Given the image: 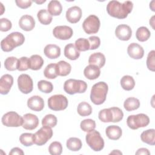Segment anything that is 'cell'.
<instances>
[{"instance_id":"1","label":"cell","mask_w":155,"mask_h":155,"mask_svg":"<svg viewBox=\"0 0 155 155\" xmlns=\"http://www.w3.org/2000/svg\"><path fill=\"white\" fill-rule=\"evenodd\" d=\"M133 8L131 1H127L121 3L117 1H111L107 5L108 15L117 19H125L130 13Z\"/></svg>"},{"instance_id":"2","label":"cell","mask_w":155,"mask_h":155,"mask_svg":"<svg viewBox=\"0 0 155 155\" xmlns=\"http://www.w3.org/2000/svg\"><path fill=\"white\" fill-rule=\"evenodd\" d=\"M25 37L20 32H12L8 35L1 42V48L5 52L12 51L15 48L24 44Z\"/></svg>"},{"instance_id":"3","label":"cell","mask_w":155,"mask_h":155,"mask_svg":"<svg viewBox=\"0 0 155 155\" xmlns=\"http://www.w3.org/2000/svg\"><path fill=\"white\" fill-rule=\"evenodd\" d=\"M108 87L107 83L101 81L94 84L91 90L90 99L95 105L103 104L107 97Z\"/></svg>"},{"instance_id":"4","label":"cell","mask_w":155,"mask_h":155,"mask_svg":"<svg viewBox=\"0 0 155 155\" xmlns=\"http://www.w3.org/2000/svg\"><path fill=\"white\" fill-rule=\"evenodd\" d=\"M87 88V84L82 80L70 79L64 84V90L69 94L83 93L86 91Z\"/></svg>"},{"instance_id":"5","label":"cell","mask_w":155,"mask_h":155,"mask_svg":"<svg viewBox=\"0 0 155 155\" xmlns=\"http://www.w3.org/2000/svg\"><path fill=\"white\" fill-rule=\"evenodd\" d=\"M85 140L87 145L94 151H100L104 147V140L96 130H92L87 134Z\"/></svg>"},{"instance_id":"6","label":"cell","mask_w":155,"mask_h":155,"mask_svg":"<svg viewBox=\"0 0 155 155\" xmlns=\"http://www.w3.org/2000/svg\"><path fill=\"white\" fill-rule=\"evenodd\" d=\"M150 123L148 116L143 113L136 115H130L127 119L128 127L132 130H137L141 127H147Z\"/></svg>"},{"instance_id":"7","label":"cell","mask_w":155,"mask_h":155,"mask_svg":"<svg viewBox=\"0 0 155 155\" xmlns=\"http://www.w3.org/2000/svg\"><path fill=\"white\" fill-rule=\"evenodd\" d=\"M68 102L67 98L62 94H55L48 99V106L53 111H61L67 108Z\"/></svg>"},{"instance_id":"8","label":"cell","mask_w":155,"mask_h":155,"mask_svg":"<svg viewBox=\"0 0 155 155\" xmlns=\"http://www.w3.org/2000/svg\"><path fill=\"white\" fill-rule=\"evenodd\" d=\"M53 136V130L50 127L43 126L33 134L34 143L41 146L47 143Z\"/></svg>"},{"instance_id":"9","label":"cell","mask_w":155,"mask_h":155,"mask_svg":"<svg viewBox=\"0 0 155 155\" xmlns=\"http://www.w3.org/2000/svg\"><path fill=\"white\" fill-rule=\"evenodd\" d=\"M101 22L99 18L94 15H91L85 18L82 24L84 31L88 35L94 34L98 32Z\"/></svg>"},{"instance_id":"10","label":"cell","mask_w":155,"mask_h":155,"mask_svg":"<svg viewBox=\"0 0 155 155\" xmlns=\"http://www.w3.org/2000/svg\"><path fill=\"white\" fill-rule=\"evenodd\" d=\"M2 123L7 127H18L23 124V117L16 112L9 111L3 115L1 119Z\"/></svg>"},{"instance_id":"11","label":"cell","mask_w":155,"mask_h":155,"mask_svg":"<svg viewBox=\"0 0 155 155\" xmlns=\"http://www.w3.org/2000/svg\"><path fill=\"white\" fill-rule=\"evenodd\" d=\"M18 86L21 92L28 94L32 91L33 82L31 77L27 74H21L18 78Z\"/></svg>"},{"instance_id":"12","label":"cell","mask_w":155,"mask_h":155,"mask_svg":"<svg viewBox=\"0 0 155 155\" xmlns=\"http://www.w3.org/2000/svg\"><path fill=\"white\" fill-rule=\"evenodd\" d=\"M53 36L60 40H68L73 35V29L67 25H58L53 30Z\"/></svg>"},{"instance_id":"13","label":"cell","mask_w":155,"mask_h":155,"mask_svg":"<svg viewBox=\"0 0 155 155\" xmlns=\"http://www.w3.org/2000/svg\"><path fill=\"white\" fill-rule=\"evenodd\" d=\"M22 127L25 130H32L35 129L39 125L38 117L33 114L27 113L23 116Z\"/></svg>"},{"instance_id":"14","label":"cell","mask_w":155,"mask_h":155,"mask_svg":"<svg viewBox=\"0 0 155 155\" xmlns=\"http://www.w3.org/2000/svg\"><path fill=\"white\" fill-rule=\"evenodd\" d=\"M116 37L121 41H128L132 35V30L130 26L126 24H120L115 30Z\"/></svg>"},{"instance_id":"15","label":"cell","mask_w":155,"mask_h":155,"mask_svg":"<svg viewBox=\"0 0 155 155\" xmlns=\"http://www.w3.org/2000/svg\"><path fill=\"white\" fill-rule=\"evenodd\" d=\"M65 16L69 22L71 24L77 23L82 17V10L78 6L71 7L67 10Z\"/></svg>"},{"instance_id":"16","label":"cell","mask_w":155,"mask_h":155,"mask_svg":"<svg viewBox=\"0 0 155 155\" xmlns=\"http://www.w3.org/2000/svg\"><path fill=\"white\" fill-rule=\"evenodd\" d=\"M127 53L130 57L134 59H140L144 55L143 47L137 43H131L127 48Z\"/></svg>"},{"instance_id":"17","label":"cell","mask_w":155,"mask_h":155,"mask_svg":"<svg viewBox=\"0 0 155 155\" xmlns=\"http://www.w3.org/2000/svg\"><path fill=\"white\" fill-rule=\"evenodd\" d=\"M13 84V78L9 74L2 76L0 79V93L1 94H7L12 86Z\"/></svg>"},{"instance_id":"18","label":"cell","mask_w":155,"mask_h":155,"mask_svg":"<svg viewBox=\"0 0 155 155\" xmlns=\"http://www.w3.org/2000/svg\"><path fill=\"white\" fill-rule=\"evenodd\" d=\"M28 107L35 111H41L44 107V99L39 96H33L27 100Z\"/></svg>"},{"instance_id":"19","label":"cell","mask_w":155,"mask_h":155,"mask_svg":"<svg viewBox=\"0 0 155 155\" xmlns=\"http://www.w3.org/2000/svg\"><path fill=\"white\" fill-rule=\"evenodd\" d=\"M19 26L24 31H31L35 26V21L31 16L25 15L22 16L20 18L19 21Z\"/></svg>"},{"instance_id":"20","label":"cell","mask_w":155,"mask_h":155,"mask_svg":"<svg viewBox=\"0 0 155 155\" xmlns=\"http://www.w3.org/2000/svg\"><path fill=\"white\" fill-rule=\"evenodd\" d=\"M44 54L49 59H56L61 55V48L55 44H48L44 49Z\"/></svg>"},{"instance_id":"21","label":"cell","mask_w":155,"mask_h":155,"mask_svg":"<svg viewBox=\"0 0 155 155\" xmlns=\"http://www.w3.org/2000/svg\"><path fill=\"white\" fill-rule=\"evenodd\" d=\"M84 74L88 79L94 80L98 78L100 76L101 70L97 66L90 64L85 68L84 70Z\"/></svg>"},{"instance_id":"22","label":"cell","mask_w":155,"mask_h":155,"mask_svg":"<svg viewBox=\"0 0 155 155\" xmlns=\"http://www.w3.org/2000/svg\"><path fill=\"white\" fill-rule=\"evenodd\" d=\"M64 53L67 58L72 61L78 59L80 56L79 51L78 50L75 45L72 43L68 44L65 45Z\"/></svg>"},{"instance_id":"23","label":"cell","mask_w":155,"mask_h":155,"mask_svg":"<svg viewBox=\"0 0 155 155\" xmlns=\"http://www.w3.org/2000/svg\"><path fill=\"white\" fill-rule=\"evenodd\" d=\"M88 63L91 65H96L99 68H101L104 67L105 64V57L102 53H94L90 56L88 59Z\"/></svg>"},{"instance_id":"24","label":"cell","mask_w":155,"mask_h":155,"mask_svg":"<svg viewBox=\"0 0 155 155\" xmlns=\"http://www.w3.org/2000/svg\"><path fill=\"white\" fill-rule=\"evenodd\" d=\"M107 136L111 140H118L122 136V129L117 125H110L105 130Z\"/></svg>"},{"instance_id":"25","label":"cell","mask_w":155,"mask_h":155,"mask_svg":"<svg viewBox=\"0 0 155 155\" xmlns=\"http://www.w3.org/2000/svg\"><path fill=\"white\" fill-rule=\"evenodd\" d=\"M56 70L58 76H65L71 72V66L65 61H60L56 64Z\"/></svg>"},{"instance_id":"26","label":"cell","mask_w":155,"mask_h":155,"mask_svg":"<svg viewBox=\"0 0 155 155\" xmlns=\"http://www.w3.org/2000/svg\"><path fill=\"white\" fill-rule=\"evenodd\" d=\"M141 140L150 145L155 144V130L154 129H148L143 131L140 135Z\"/></svg>"},{"instance_id":"27","label":"cell","mask_w":155,"mask_h":155,"mask_svg":"<svg viewBox=\"0 0 155 155\" xmlns=\"http://www.w3.org/2000/svg\"><path fill=\"white\" fill-rule=\"evenodd\" d=\"M47 10L51 16H59L62 13V7L59 1L52 0L47 5Z\"/></svg>"},{"instance_id":"28","label":"cell","mask_w":155,"mask_h":155,"mask_svg":"<svg viewBox=\"0 0 155 155\" xmlns=\"http://www.w3.org/2000/svg\"><path fill=\"white\" fill-rule=\"evenodd\" d=\"M44 64L43 58L38 54H33L29 58V67L32 70H38Z\"/></svg>"},{"instance_id":"29","label":"cell","mask_w":155,"mask_h":155,"mask_svg":"<svg viewBox=\"0 0 155 155\" xmlns=\"http://www.w3.org/2000/svg\"><path fill=\"white\" fill-rule=\"evenodd\" d=\"M140 107V101L138 99L133 97L127 98L124 103V107L127 111L136 110Z\"/></svg>"},{"instance_id":"30","label":"cell","mask_w":155,"mask_h":155,"mask_svg":"<svg viewBox=\"0 0 155 155\" xmlns=\"http://www.w3.org/2000/svg\"><path fill=\"white\" fill-rule=\"evenodd\" d=\"M66 145L69 150L78 151L82 148V143L80 139L78 137H70L67 140Z\"/></svg>"},{"instance_id":"31","label":"cell","mask_w":155,"mask_h":155,"mask_svg":"<svg viewBox=\"0 0 155 155\" xmlns=\"http://www.w3.org/2000/svg\"><path fill=\"white\" fill-rule=\"evenodd\" d=\"M37 17L39 21L43 25L50 24L53 19L52 16L45 9L40 10L37 13Z\"/></svg>"},{"instance_id":"32","label":"cell","mask_w":155,"mask_h":155,"mask_svg":"<svg viewBox=\"0 0 155 155\" xmlns=\"http://www.w3.org/2000/svg\"><path fill=\"white\" fill-rule=\"evenodd\" d=\"M151 36V32L146 27H140L137 28L136 32V39L140 42H145L147 41Z\"/></svg>"},{"instance_id":"33","label":"cell","mask_w":155,"mask_h":155,"mask_svg":"<svg viewBox=\"0 0 155 155\" xmlns=\"http://www.w3.org/2000/svg\"><path fill=\"white\" fill-rule=\"evenodd\" d=\"M120 85L124 90L130 91L134 88L135 86V81L132 76L125 75L120 79Z\"/></svg>"},{"instance_id":"34","label":"cell","mask_w":155,"mask_h":155,"mask_svg":"<svg viewBox=\"0 0 155 155\" xmlns=\"http://www.w3.org/2000/svg\"><path fill=\"white\" fill-rule=\"evenodd\" d=\"M99 119L103 122H113V114L111 108H104L99 112Z\"/></svg>"},{"instance_id":"35","label":"cell","mask_w":155,"mask_h":155,"mask_svg":"<svg viewBox=\"0 0 155 155\" xmlns=\"http://www.w3.org/2000/svg\"><path fill=\"white\" fill-rule=\"evenodd\" d=\"M78 113L81 116H87L91 114L92 107L86 102H82L79 104L77 108Z\"/></svg>"},{"instance_id":"36","label":"cell","mask_w":155,"mask_h":155,"mask_svg":"<svg viewBox=\"0 0 155 155\" xmlns=\"http://www.w3.org/2000/svg\"><path fill=\"white\" fill-rule=\"evenodd\" d=\"M44 74L48 79H55L58 76L56 70V64L51 63L47 65L44 70Z\"/></svg>"},{"instance_id":"37","label":"cell","mask_w":155,"mask_h":155,"mask_svg":"<svg viewBox=\"0 0 155 155\" xmlns=\"http://www.w3.org/2000/svg\"><path fill=\"white\" fill-rule=\"evenodd\" d=\"M38 88L39 91L45 93H50L53 90V85L51 82L45 81L41 80L38 82Z\"/></svg>"},{"instance_id":"38","label":"cell","mask_w":155,"mask_h":155,"mask_svg":"<svg viewBox=\"0 0 155 155\" xmlns=\"http://www.w3.org/2000/svg\"><path fill=\"white\" fill-rule=\"evenodd\" d=\"M81 130L85 132H90L96 128V122L94 120L91 119H87L83 120L80 124Z\"/></svg>"},{"instance_id":"39","label":"cell","mask_w":155,"mask_h":155,"mask_svg":"<svg viewBox=\"0 0 155 155\" xmlns=\"http://www.w3.org/2000/svg\"><path fill=\"white\" fill-rule=\"evenodd\" d=\"M57 117L51 114L45 115L42 120V126L48 127L50 128L54 127L57 124Z\"/></svg>"},{"instance_id":"40","label":"cell","mask_w":155,"mask_h":155,"mask_svg":"<svg viewBox=\"0 0 155 155\" xmlns=\"http://www.w3.org/2000/svg\"><path fill=\"white\" fill-rule=\"evenodd\" d=\"M18 61V59L16 57H8L4 61V67L8 71H15L17 70Z\"/></svg>"},{"instance_id":"41","label":"cell","mask_w":155,"mask_h":155,"mask_svg":"<svg viewBox=\"0 0 155 155\" xmlns=\"http://www.w3.org/2000/svg\"><path fill=\"white\" fill-rule=\"evenodd\" d=\"M75 47L78 51H85L90 50V43L87 39L79 38L75 41Z\"/></svg>"},{"instance_id":"42","label":"cell","mask_w":155,"mask_h":155,"mask_svg":"<svg viewBox=\"0 0 155 155\" xmlns=\"http://www.w3.org/2000/svg\"><path fill=\"white\" fill-rule=\"evenodd\" d=\"M20 142L25 147H29L34 143L33 134L29 133H24L21 134L19 137Z\"/></svg>"},{"instance_id":"43","label":"cell","mask_w":155,"mask_h":155,"mask_svg":"<svg viewBox=\"0 0 155 155\" xmlns=\"http://www.w3.org/2000/svg\"><path fill=\"white\" fill-rule=\"evenodd\" d=\"M48 151L51 155H60L62 152V144L59 142H53L48 147Z\"/></svg>"},{"instance_id":"44","label":"cell","mask_w":155,"mask_h":155,"mask_svg":"<svg viewBox=\"0 0 155 155\" xmlns=\"http://www.w3.org/2000/svg\"><path fill=\"white\" fill-rule=\"evenodd\" d=\"M29 67V58L25 56L21 57L18 59V65H17V70L19 71H26Z\"/></svg>"},{"instance_id":"45","label":"cell","mask_w":155,"mask_h":155,"mask_svg":"<svg viewBox=\"0 0 155 155\" xmlns=\"http://www.w3.org/2000/svg\"><path fill=\"white\" fill-rule=\"evenodd\" d=\"M154 50H151L148 53L147 59V66L148 70L154 71L155 65H154Z\"/></svg>"},{"instance_id":"46","label":"cell","mask_w":155,"mask_h":155,"mask_svg":"<svg viewBox=\"0 0 155 155\" xmlns=\"http://www.w3.org/2000/svg\"><path fill=\"white\" fill-rule=\"evenodd\" d=\"M111 109L113 114V122H120L124 117V113L121 109L118 107H111Z\"/></svg>"},{"instance_id":"47","label":"cell","mask_w":155,"mask_h":155,"mask_svg":"<svg viewBox=\"0 0 155 155\" xmlns=\"http://www.w3.org/2000/svg\"><path fill=\"white\" fill-rule=\"evenodd\" d=\"M12 22L7 18L0 19V30L1 31H7L12 28Z\"/></svg>"},{"instance_id":"48","label":"cell","mask_w":155,"mask_h":155,"mask_svg":"<svg viewBox=\"0 0 155 155\" xmlns=\"http://www.w3.org/2000/svg\"><path fill=\"white\" fill-rule=\"evenodd\" d=\"M88 40L90 43V50H95L100 46L101 40L98 36H90L88 38Z\"/></svg>"},{"instance_id":"49","label":"cell","mask_w":155,"mask_h":155,"mask_svg":"<svg viewBox=\"0 0 155 155\" xmlns=\"http://www.w3.org/2000/svg\"><path fill=\"white\" fill-rule=\"evenodd\" d=\"M15 2L18 7L21 8L25 9L31 6L33 1H22V0H16Z\"/></svg>"},{"instance_id":"50","label":"cell","mask_w":155,"mask_h":155,"mask_svg":"<svg viewBox=\"0 0 155 155\" xmlns=\"http://www.w3.org/2000/svg\"><path fill=\"white\" fill-rule=\"evenodd\" d=\"M14 154L15 155V154L23 155V154H24V153L22 149H21L18 147H15V148H13L9 153V155H14Z\"/></svg>"},{"instance_id":"51","label":"cell","mask_w":155,"mask_h":155,"mask_svg":"<svg viewBox=\"0 0 155 155\" xmlns=\"http://www.w3.org/2000/svg\"><path fill=\"white\" fill-rule=\"evenodd\" d=\"M136 154H143V155H149L150 154V152L147 148H141L137 150V151L135 153Z\"/></svg>"},{"instance_id":"52","label":"cell","mask_w":155,"mask_h":155,"mask_svg":"<svg viewBox=\"0 0 155 155\" xmlns=\"http://www.w3.org/2000/svg\"><path fill=\"white\" fill-rule=\"evenodd\" d=\"M110 154H122V152H120L119 150H114L112 152H111L110 153Z\"/></svg>"},{"instance_id":"53","label":"cell","mask_w":155,"mask_h":155,"mask_svg":"<svg viewBox=\"0 0 155 155\" xmlns=\"http://www.w3.org/2000/svg\"><path fill=\"white\" fill-rule=\"evenodd\" d=\"M46 1L45 0H44V1H34L35 2H36V4H42V3H44V2H45Z\"/></svg>"}]
</instances>
